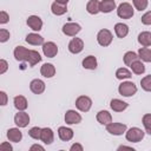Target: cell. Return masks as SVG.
<instances>
[{"instance_id": "obj_1", "label": "cell", "mask_w": 151, "mask_h": 151, "mask_svg": "<svg viewBox=\"0 0 151 151\" xmlns=\"http://www.w3.org/2000/svg\"><path fill=\"white\" fill-rule=\"evenodd\" d=\"M144 136H145V131H143L142 129H139L137 126L130 127L125 132V138L130 143H139V142H142Z\"/></svg>"}, {"instance_id": "obj_22", "label": "cell", "mask_w": 151, "mask_h": 151, "mask_svg": "<svg viewBox=\"0 0 151 151\" xmlns=\"http://www.w3.org/2000/svg\"><path fill=\"white\" fill-rule=\"evenodd\" d=\"M26 61L28 63V65H29L31 67H33L34 65H37L38 63H40V61H41V55L39 54V52H38V51L28 50Z\"/></svg>"}, {"instance_id": "obj_10", "label": "cell", "mask_w": 151, "mask_h": 151, "mask_svg": "<svg viewBox=\"0 0 151 151\" xmlns=\"http://www.w3.org/2000/svg\"><path fill=\"white\" fill-rule=\"evenodd\" d=\"M42 53L47 58H54L58 54V46L53 41H47L42 44Z\"/></svg>"}, {"instance_id": "obj_3", "label": "cell", "mask_w": 151, "mask_h": 151, "mask_svg": "<svg viewBox=\"0 0 151 151\" xmlns=\"http://www.w3.org/2000/svg\"><path fill=\"white\" fill-rule=\"evenodd\" d=\"M134 14V8L129 2H122L117 7V15L120 19H131Z\"/></svg>"}, {"instance_id": "obj_31", "label": "cell", "mask_w": 151, "mask_h": 151, "mask_svg": "<svg viewBox=\"0 0 151 151\" xmlns=\"http://www.w3.org/2000/svg\"><path fill=\"white\" fill-rule=\"evenodd\" d=\"M138 57L144 63H151V48H149V47H140L138 50Z\"/></svg>"}, {"instance_id": "obj_21", "label": "cell", "mask_w": 151, "mask_h": 151, "mask_svg": "<svg viewBox=\"0 0 151 151\" xmlns=\"http://www.w3.org/2000/svg\"><path fill=\"white\" fill-rule=\"evenodd\" d=\"M25 40H26L27 44L33 45V46H38V45H42V44H44V38H42L40 34L35 33V32L28 33V34L26 35V39H25Z\"/></svg>"}, {"instance_id": "obj_46", "label": "cell", "mask_w": 151, "mask_h": 151, "mask_svg": "<svg viewBox=\"0 0 151 151\" xmlns=\"http://www.w3.org/2000/svg\"><path fill=\"white\" fill-rule=\"evenodd\" d=\"M57 2H59V4H63V5H67L68 4V0H55Z\"/></svg>"}, {"instance_id": "obj_16", "label": "cell", "mask_w": 151, "mask_h": 151, "mask_svg": "<svg viewBox=\"0 0 151 151\" xmlns=\"http://www.w3.org/2000/svg\"><path fill=\"white\" fill-rule=\"evenodd\" d=\"M110 107L111 110H113L114 112H123L125 111L127 107H129V104L122 99H118V98H114L110 101Z\"/></svg>"}, {"instance_id": "obj_33", "label": "cell", "mask_w": 151, "mask_h": 151, "mask_svg": "<svg viewBox=\"0 0 151 151\" xmlns=\"http://www.w3.org/2000/svg\"><path fill=\"white\" fill-rule=\"evenodd\" d=\"M132 77V72L130 70H127L126 67H119L116 71V78L119 80H125V79H130Z\"/></svg>"}, {"instance_id": "obj_38", "label": "cell", "mask_w": 151, "mask_h": 151, "mask_svg": "<svg viewBox=\"0 0 151 151\" xmlns=\"http://www.w3.org/2000/svg\"><path fill=\"white\" fill-rule=\"evenodd\" d=\"M11 37L9 31H7L6 28H1L0 29V42H6Z\"/></svg>"}, {"instance_id": "obj_35", "label": "cell", "mask_w": 151, "mask_h": 151, "mask_svg": "<svg viewBox=\"0 0 151 151\" xmlns=\"http://www.w3.org/2000/svg\"><path fill=\"white\" fill-rule=\"evenodd\" d=\"M28 136L35 140H40V136H41V127L39 126H33L28 130Z\"/></svg>"}, {"instance_id": "obj_2", "label": "cell", "mask_w": 151, "mask_h": 151, "mask_svg": "<svg viewBox=\"0 0 151 151\" xmlns=\"http://www.w3.org/2000/svg\"><path fill=\"white\" fill-rule=\"evenodd\" d=\"M118 92L123 97H132L137 93V86L133 81H123L118 86Z\"/></svg>"}, {"instance_id": "obj_5", "label": "cell", "mask_w": 151, "mask_h": 151, "mask_svg": "<svg viewBox=\"0 0 151 151\" xmlns=\"http://www.w3.org/2000/svg\"><path fill=\"white\" fill-rule=\"evenodd\" d=\"M76 107L81 112H88L92 107V99L87 96H79L76 99Z\"/></svg>"}, {"instance_id": "obj_44", "label": "cell", "mask_w": 151, "mask_h": 151, "mask_svg": "<svg viewBox=\"0 0 151 151\" xmlns=\"http://www.w3.org/2000/svg\"><path fill=\"white\" fill-rule=\"evenodd\" d=\"M45 151V147L42 145H39V144H33L31 147H29V151Z\"/></svg>"}, {"instance_id": "obj_28", "label": "cell", "mask_w": 151, "mask_h": 151, "mask_svg": "<svg viewBox=\"0 0 151 151\" xmlns=\"http://www.w3.org/2000/svg\"><path fill=\"white\" fill-rule=\"evenodd\" d=\"M86 11H87V13H90L92 15L98 14L100 12V1H98V0H90L86 4Z\"/></svg>"}, {"instance_id": "obj_11", "label": "cell", "mask_w": 151, "mask_h": 151, "mask_svg": "<svg viewBox=\"0 0 151 151\" xmlns=\"http://www.w3.org/2000/svg\"><path fill=\"white\" fill-rule=\"evenodd\" d=\"M26 24L34 32H39L42 28V20L38 15H29L27 18V20H26Z\"/></svg>"}, {"instance_id": "obj_4", "label": "cell", "mask_w": 151, "mask_h": 151, "mask_svg": "<svg viewBox=\"0 0 151 151\" xmlns=\"http://www.w3.org/2000/svg\"><path fill=\"white\" fill-rule=\"evenodd\" d=\"M112 40H113L112 32H111L110 29H107V28L100 29V31L98 32V34H97V41H98V44H99L100 46H103V47H106V46L111 45Z\"/></svg>"}, {"instance_id": "obj_43", "label": "cell", "mask_w": 151, "mask_h": 151, "mask_svg": "<svg viewBox=\"0 0 151 151\" xmlns=\"http://www.w3.org/2000/svg\"><path fill=\"white\" fill-rule=\"evenodd\" d=\"M83 150H84V147L79 143H73L70 147V151H83Z\"/></svg>"}, {"instance_id": "obj_45", "label": "cell", "mask_w": 151, "mask_h": 151, "mask_svg": "<svg viewBox=\"0 0 151 151\" xmlns=\"http://www.w3.org/2000/svg\"><path fill=\"white\" fill-rule=\"evenodd\" d=\"M122 149H129V150H132V151H133V147H132V146H126V145H120V146L118 147V150H122Z\"/></svg>"}, {"instance_id": "obj_23", "label": "cell", "mask_w": 151, "mask_h": 151, "mask_svg": "<svg viewBox=\"0 0 151 151\" xmlns=\"http://www.w3.org/2000/svg\"><path fill=\"white\" fill-rule=\"evenodd\" d=\"M81 65L86 70H96L98 66V61H97V58L94 55H87L83 59Z\"/></svg>"}, {"instance_id": "obj_26", "label": "cell", "mask_w": 151, "mask_h": 151, "mask_svg": "<svg viewBox=\"0 0 151 151\" xmlns=\"http://www.w3.org/2000/svg\"><path fill=\"white\" fill-rule=\"evenodd\" d=\"M51 12L57 15V17H60V15H64L66 12H67V5H63V4H59L57 1H54L52 5H51Z\"/></svg>"}, {"instance_id": "obj_37", "label": "cell", "mask_w": 151, "mask_h": 151, "mask_svg": "<svg viewBox=\"0 0 151 151\" xmlns=\"http://www.w3.org/2000/svg\"><path fill=\"white\" fill-rule=\"evenodd\" d=\"M140 21H142V24L143 25H151V11H147V12H145L143 15H142V18H140Z\"/></svg>"}, {"instance_id": "obj_30", "label": "cell", "mask_w": 151, "mask_h": 151, "mask_svg": "<svg viewBox=\"0 0 151 151\" xmlns=\"http://www.w3.org/2000/svg\"><path fill=\"white\" fill-rule=\"evenodd\" d=\"M116 9V1L114 0H101L100 1V12L110 13Z\"/></svg>"}, {"instance_id": "obj_39", "label": "cell", "mask_w": 151, "mask_h": 151, "mask_svg": "<svg viewBox=\"0 0 151 151\" xmlns=\"http://www.w3.org/2000/svg\"><path fill=\"white\" fill-rule=\"evenodd\" d=\"M8 20H9L8 13H7L6 11H1V12H0V24H1V25H5V24L8 22Z\"/></svg>"}, {"instance_id": "obj_25", "label": "cell", "mask_w": 151, "mask_h": 151, "mask_svg": "<svg viewBox=\"0 0 151 151\" xmlns=\"http://www.w3.org/2000/svg\"><path fill=\"white\" fill-rule=\"evenodd\" d=\"M114 33L118 38L123 39L129 34V26L126 24H123V22H117L114 25Z\"/></svg>"}, {"instance_id": "obj_24", "label": "cell", "mask_w": 151, "mask_h": 151, "mask_svg": "<svg viewBox=\"0 0 151 151\" xmlns=\"http://www.w3.org/2000/svg\"><path fill=\"white\" fill-rule=\"evenodd\" d=\"M27 53H28V50H27L26 47L21 46V45L17 46V47L14 48V52H13L14 58H15V60H18V61H26Z\"/></svg>"}, {"instance_id": "obj_19", "label": "cell", "mask_w": 151, "mask_h": 151, "mask_svg": "<svg viewBox=\"0 0 151 151\" xmlns=\"http://www.w3.org/2000/svg\"><path fill=\"white\" fill-rule=\"evenodd\" d=\"M96 119H97V122H98L99 124L105 125V126H106L107 124L112 123V116H111V113H110L109 111H106V110H100V111L97 113Z\"/></svg>"}, {"instance_id": "obj_20", "label": "cell", "mask_w": 151, "mask_h": 151, "mask_svg": "<svg viewBox=\"0 0 151 151\" xmlns=\"http://www.w3.org/2000/svg\"><path fill=\"white\" fill-rule=\"evenodd\" d=\"M13 104H14V107H15L18 111H25V110L28 107V101H27L26 97H24V96H21V94L14 97Z\"/></svg>"}, {"instance_id": "obj_12", "label": "cell", "mask_w": 151, "mask_h": 151, "mask_svg": "<svg viewBox=\"0 0 151 151\" xmlns=\"http://www.w3.org/2000/svg\"><path fill=\"white\" fill-rule=\"evenodd\" d=\"M84 50V41L80 38H72L68 42V51L72 54H78Z\"/></svg>"}, {"instance_id": "obj_47", "label": "cell", "mask_w": 151, "mask_h": 151, "mask_svg": "<svg viewBox=\"0 0 151 151\" xmlns=\"http://www.w3.org/2000/svg\"><path fill=\"white\" fill-rule=\"evenodd\" d=\"M145 132H146L147 134H150V136H151V125H150V126H147V127H145Z\"/></svg>"}, {"instance_id": "obj_41", "label": "cell", "mask_w": 151, "mask_h": 151, "mask_svg": "<svg viewBox=\"0 0 151 151\" xmlns=\"http://www.w3.org/2000/svg\"><path fill=\"white\" fill-rule=\"evenodd\" d=\"M0 150H1V151H12L13 147H12V145L9 144V142H2V143L0 144Z\"/></svg>"}, {"instance_id": "obj_36", "label": "cell", "mask_w": 151, "mask_h": 151, "mask_svg": "<svg viewBox=\"0 0 151 151\" xmlns=\"http://www.w3.org/2000/svg\"><path fill=\"white\" fill-rule=\"evenodd\" d=\"M132 2H133V7L140 12L146 9V7L149 5V0H132Z\"/></svg>"}, {"instance_id": "obj_9", "label": "cell", "mask_w": 151, "mask_h": 151, "mask_svg": "<svg viewBox=\"0 0 151 151\" xmlns=\"http://www.w3.org/2000/svg\"><path fill=\"white\" fill-rule=\"evenodd\" d=\"M65 123L68 125H74V124H79L81 123V116L79 112H77L76 110H67L65 113Z\"/></svg>"}, {"instance_id": "obj_6", "label": "cell", "mask_w": 151, "mask_h": 151, "mask_svg": "<svg viewBox=\"0 0 151 151\" xmlns=\"http://www.w3.org/2000/svg\"><path fill=\"white\" fill-rule=\"evenodd\" d=\"M126 130H127V126L123 123H113L112 122L106 125V131L113 136H122L126 132Z\"/></svg>"}, {"instance_id": "obj_17", "label": "cell", "mask_w": 151, "mask_h": 151, "mask_svg": "<svg viewBox=\"0 0 151 151\" xmlns=\"http://www.w3.org/2000/svg\"><path fill=\"white\" fill-rule=\"evenodd\" d=\"M58 136L59 138L63 140V142H68L73 138L74 136V132L71 127H67V126H60L58 129Z\"/></svg>"}, {"instance_id": "obj_29", "label": "cell", "mask_w": 151, "mask_h": 151, "mask_svg": "<svg viewBox=\"0 0 151 151\" xmlns=\"http://www.w3.org/2000/svg\"><path fill=\"white\" fill-rule=\"evenodd\" d=\"M138 42L143 46V47H149L151 46V33L147 31L140 32L138 34Z\"/></svg>"}, {"instance_id": "obj_7", "label": "cell", "mask_w": 151, "mask_h": 151, "mask_svg": "<svg viewBox=\"0 0 151 151\" xmlns=\"http://www.w3.org/2000/svg\"><path fill=\"white\" fill-rule=\"evenodd\" d=\"M61 31L67 37H76L81 31V26L79 24H77V22H66L63 26Z\"/></svg>"}, {"instance_id": "obj_42", "label": "cell", "mask_w": 151, "mask_h": 151, "mask_svg": "<svg viewBox=\"0 0 151 151\" xmlns=\"http://www.w3.org/2000/svg\"><path fill=\"white\" fill-rule=\"evenodd\" d=\"M0 97H1V106L7 105V101H8L7 93H6L5 91H0Z\"/></svg>"}, {"instance_id": "obj_15", "label": "cell", "mask_w": 151, "mask_h": 151, "mask_svg": "<svg viewBox=\"0 0 151 151\" xmlns=\"http://www.w3.org/2000/svg\"><path fill=\"white\" fill-rule=\"evenodd\" d=\"M46 88V85L44 83V80L41 79H33L31 83H29V90L34 93V94H41Z\"/></svg>"}, {"instance_id": "obj_27", "label": "cell", "mask_w": 151, "mask_h": 151, "mask_svg": "<svg viewBox=\"0 0 151 151\" xmlns=\"http://www.w3.org/2000/svg\"><path fill=\"white\" fill-rule=\"evenodd\" d=\"M130 68H131V72L137 74V76H140L145 72V65L143 64V61L140 59L133 61L131 65H130Z\"/></svg>"}, {"instance_id": "obj_13", "label": "cell", "mask_w": 151, "mask_h": 151, "mask_svg": "<svg viewBox=\"0 0 151 151\" xmlns=\"http://www.w3.org/2000/svg\"><path fill=\"white\" fill-rule=\"evenodd\" d=\"M7 139L12 143H19L22 139V132L20 131V127H11L7 130Z\"/></svg>"}, {"instance_id": "obj_18", "label": "cell", "mask_w": 151, "mask_h": 151, "mask_svg": "<svg viewBox=\"0 0 151 151\" xmlns=\"http://www.w3.org/2000/svg\"><path fill=\"white\" fill-rule=\"evenodd\" d=\"M57 70H55V66L51 63H45L42 64V66L40 67V73L44 78H52L54 74H55Z\"/></svg>"}, {"instance_id": "obj_40", "label": "cell", "mask_w": 151, "mask_h": 151, "mask_svg": "<svg viewBox=\"0 0 151 151\" xmlns=\"http://www.w3.org/2000/svg\"><path fill=\"white\" fill-rule=\"evenodd\" d=\"M7 70H8V63L5 59H1L0 60V74L6 73Z\"/></svg>"}, {"instance_id": "obj_34", "label": "cell", "mask_w": 151, "mask_h": 151, "mask_svg": "<svg viewBox=\"0 0 151 151\" xmlns=\"http://www.w3.org/2000/svg\"><path fill=\"white\" fill-rule=\"evenodd\" d=\"M140 86H142V88H143L144 91L151 92V74L145 76V77L142 78V80H140Z\"/></svg>"}, {"instance_id": "obj_32", "label": "cell", "mask_w": 151, "mask_h": 151, "mask_svg": "<svg viewBox=\"0 0 151 151\" xmlns=\"http://www.w3.org/2000/svg\"><path fill=\"white\" fill-rule=\"evenodd\" d=\"M138 59H139L138 53H136V52H133V51H127V52L123 55V60H124V64H125L126 66H130L133 61H136V60H138Z\"/></svg>"}, {"instance_id": "obj_8", "label": "cell", "mask_w": 151, "mask_h": 151, "mask_svg": "<svg viewBox=\"0 0 151 151\" xmlns=\"http://www.w3.org/2000/svg\"><path fill=\"white\" fill-rule=\"evenodd\" d=\"M29 120H31V118H29L28 113H26L25 111H18V113H15V116H14V124L20 129L26 127L29 124Z\"/></svg>"}, {"instance_id": "obj_14", "label": "cell", "mask_w": 151, "mask_h": 151, "mask_svg": "<svg viewBox=\"0 0 151 151\" xmlns=\"http://www.w3.org/2000/svg\"><path fill=\"white\" fill-rule=\"evenodd\" d=\"M40 140L46 145H51L54 142V132H53V130L51 127H42L41 129Z\"/></svg>"}]
</instances>
